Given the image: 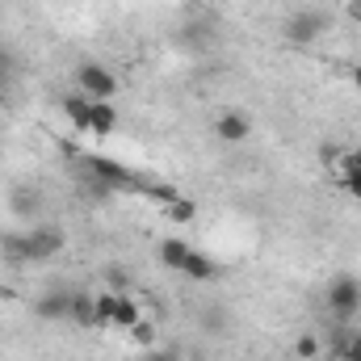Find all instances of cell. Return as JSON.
Wrapping results in <instances>:
<instances>
[{
    "mask_svg": "<svg viewBox=\"0 0 361 361\" xmlns=\"http://www.w3.org/2000/svg\"><path fill=\"white\" fill-rule=\"evenodd\" d=\"M130 189H135V193H147V197H156V202H164V206L180 197V189L177 185H169V180H135Z\"/></svg>",
    "mask_w": 361,
    "mask_h": 361,
    "instance_id": "cell-17",
    "label": "cell"
},
{
    "mask_svg": "<svg viewBox=\"0 0 361 361\" xmlns=\"http://www.w3.org/2000/svg\"><path fill=\"white\" fill-rule=\"evenodd\" d=\"M206 328H210V332H223V328H227L223 311H206Z\"/></svg>",
    "mask_w": 361,
    "mask_h": 361,
    "instance_id": "cell-25",
    "label": "cell"
},
{
    "mask_svg": "<svg viewBox=\"0 0 361 361\" xmlns=\"http://www.w3.org/2000/svg\"><path fill=\"white\" fill-rule=\"evenodd\" d=\"M89 130L97 135V139H105V135H114V130H118V109H114V101H92Z\"/></svg>",
    "mask_w": 361,
    "mask_h": 361,
    "instance_id": "cell-11",
    "label": "cell"
},
{
    "mask_svg": "<svg viewBox=\"0 0 361 361\" xmlns=\"http://www.w3.org/2000/svg\"><path fill=\"white\" fill-rule=\"evenodd\" d=\"M139 319H143V307L130 294H114V319H109V328H126L130 332Z\"/></svg>",
    "mask_w": 361,
    "mask_h": 361,
    "instance_id": "cell-10",
    "label": "cell"
},
{
    "mask_svg": "<svg viewBox=\"0 0 361 361\" xmlns=\"http://www.w3.org/2000/svg\"><path fill=\"white\" fill-rule=\"evenodd\" d=\"M324 30H328V17H324V13L298 8V13H290V17H286V25H281V38H286L290 47H311V42H315Z\"/></svg>",
    "mask_w": 361,
    "mask_h": 361,
    "instance_id": "cell-3",
    "label": "cell"
},
{
    "mask_svg": "<svg viewBox=\"0 0 361 361\" xmlns=\"http://www.w3.org/2000/svg\"><path fill=\"white\" fill-rule=\"evenodd\" d=\"M13 72H17V59L0 47V89H8V85H13Z\"/></svg>",
    "mask_w": 361,
    "mask_h": 361,
    "instance_id": "cell-23",
    "label": "cell"
},
{
    "mask_svg": "<svg viewBox=\"0 0 361 361\" xmlns=\"http://www.w3.org/2000/svg\"><path fill=\"white\" fill-rule=\"evenodd\" d=\"M193 252V244H185V240H160V261H164V269H173L180 273V265H185V257Z\"/></svg>",
    "mask_w": 361,
    "mask_h": 361,
    "instance_id": "cell-16",
    "label": "cell"
},
{
    "mask_svg": "<svg viewBox=\"0 0 361 361\" xmlns=\"http://www.w3.org/2000/svg\"><path fill=\"white\" fill-rule=\"evenodd\" d=\"M8 210H13V219H38V214L47 210V197H42L38 185L21 180V185L8 189Z\"/></svg>",
    "mask_w": 361,
    "mask_h": 361,
    "instance_id": "cell-6",
    "label": "cell"
},
{
    "mask_svg": "<svg viewBox=\"0 0 361 361\" xmlns=\"http://www.w3.org/2000/svg\"><path fill=\"white\" fill-rule=\"evenodd\" d=\"M180 277H189V281H214V277H219V261L193 248V252L185 257V265H180Z\"/></svg>",
    "mask_w": 361,
    "mask_h": 361,
    "instance_id": "cell-9",
    "label": "cell"
},
{
    "mask_svg": "<svg viewBox=\"0 0 361 361\" xmlns=\"http://www.w3.org/2000/svg\"><path fill=\"white\" fill-rule=\"evenodd\" d=\"M76 92H85L89 101H114L118 92V76L101 63H80L76 68Z\"/></svg>",
    "mask_w": 361,
    "mask_h": 361,
    "instance_id": "cell-4",
    "label": "cell"
},
{
    "mask_svg": "<svg viewBox=\"0 0 361 361\" xmlns=\"http://www.w3.org/2000/svg\"><path fill=\"white\" fill-rule=\"evenodd\" d=\"M324 302H328V311H332L336 324H353L361 315V277L336 273V277L328 281V290H324Z\"/></svg>",
    "mask_w": 361,
    "mask_h": 361,
    "instance_id": "cell-1",
    "label": "cell"
},
{
    "mask_svg": "<svg viewBox=\"0 0 361 361\" xmlns=\"http://www.w3.org/2000/svg\"><path fill=\"white\" fill-rule=\"evenodd\" d=\"M294 353H298V361H315L319 357V336H311V332L298 336V341H294Z\"/></svg>",
    "mask_w": 361,
    "mask_h": 361,
    "instance_id": "cell-20",
    "label": "cell"
},
{
    "mask_svg": "<svg viewBox=\"0 0 361 361\" xmlns=\"http://www.w3.org/2000/svg\"><path fill=\"white\" fill-rule=\"evenodd\" d=\"M105 281H109V290H114V294H122V290H126V273H122V269H109V273H105Z\"/></svg>",
    "mask_w": 361,
    "mask_h": 361,
    "instance_id": "cell-24",
    "label": "cell"
},
{
    "mask_svg": "<svg viewBox=\"0 0 361 361\" xmlns=\"http://www.w3.org/2000/svg\"><path fill=\"white\" fill-rule=\"evenodd\" d=\"M72 324H80V328H97V294H72V315H68Z\"/></svg>",
    "mask_w": 361,
    "mask_h": 361,
    "instance_id": "cell-15",
    "label": "cell"
},
{
    "mask_svg": "<svg viewBox=\"0 0 361 361\" xmlns=\"http://www.w3.org/2000/svg\"><path fill=\"white\" fill-rule=\"evenodd\" d=\"M349 17L361 25V0H349Z\"/></svg>",
    "mask_w": 361,
    "mask_h": 361,
    "instance_id": "cell-27",
    "label": "cell"
},
{
    "mask_svg": "<svg viewBox=\"0 0 361 361\" xmlns=\"http://www.w3.org/2000/svg\"><path fill=\"white\" fill-rule=\"evenodd\" d=\"M85 169H89V177H97L101 185H109V189H130L135 185L130 169L118 164V160H109V156H85Z\"/></svg>",
    "mask_w": 361,
    "mask_h": 361,
    "instance_id": "cell-7",
    "label": "cell"
},
{
    "mask_svg": "<svg viewBox=\"0 0 361 361\" xmlns=\"http://www.w3.org/2000/svg\"><path fill=\"white\" fill-rule=\"evenodd\" d=\"M0 257L13 261V265H30V240H25V231H4L0 235Z\"/></svg>",
    "mask_w": 361,
    "mask_h": 361,
    "instance_id": "cell-13",
    "label": "cell"
},
{
    "mask_svg": "<svg viewBox=\"0 0 361 361\" xmlns=\"http://www.w3.org/2000/svg\"><path fill=\"white\" fill-rule=\"evenodd\" d=\"M336 353L341 361H361V328H349L336 336Z\"/></svg>",
    "mask_w": 361,
    "mask_h": 361,
    "instance_id": "cell-18",
    "label": "cell"
},
{
    "mask_svg": "<svg viewBox=\"0 0 361 361\" xmlns=\"http://www.w3.org/2000/svg\"><path fill=\"white\" fill-rule=\"evenodd\" d=\"M25 240H30V265H42V261H51L68 248V231L59 223H34L25 231Z\"/></svg>",
    "mask_w": 361,
    "mask_h": 361,
    "instance_id": "cell-2",
    "label": "cell"
},
{
    "mask_svg": "<svg viewBox=\"0 0 361 361\" xmlns=\"http://www.w3.org/2000/svg\"><path fill=\"white\" fill-rule=\"evenodd\" d=\"M63 114H68V122H72L76 130H89L92 101L85 97V92H72V97H63Z\"/></svg>",
    "mask_w": 361,
    "mask_h": 361,
    "instance_id": "cell-14",
    "label": "cell"
},
{
    "mask_svg": "<svg viewBox=\"0 0 361 361\" xmlns=\"http://www.w3.org/2000/svg\"><path fill=\"white\" fill-rule=\"evenodd\" d=\"M130 336H135V341H139L143 349H152V345H156V324H152V319L143 315V319H139V324L130 328Z\"/></svg>",
    "mask_w": 361,
    "mask_h": 361,
    "instance_id": "cell-22",
    "label": "cell"
},
{
    "mask_svg": "<svg viewBox=\"0 0 361 361\" xmlns=\"http://www.w3.org/2000/svg\"><path fill=\"white\" fill-rule=\"evenodd\" d=\"M143 361H180V357H177V353H169V349H152Z\"/></svg>",
    "mask_w": 361,
    "mask_h": 361,
    "instance_id": "cell-26",
    "label": "cell"
},
{
    "mask_svg": "<svg viewBox=\"0 0 361 361\" xmlns=\"http://www.w3.org/2000/svg\"><path fill=\"white\" fill-rule=\"evenodd\" d=\"M349 80H353V89L361 92V63H357V68H353V72H349Z\"/></svg>",
    "mask_w": 361,
    "mask_h": 361,
    "instance_id": "cell-28",
    "label": "cell"
},
{
    "mask_svg": "<svg viewBox=\"0 0 361 361\" xmlns=\"http://www.w3.org/2000/svg\"><path fill=\"white\" fill-rule=\"evenodd\" d=\"M164 219H173V223H193V219H197V202H193V197L169 202V206H164Z\"/></svg>",
    "mask_w": 361,
    "mask_h": 361,
    "instance_id": "cell-19",
    "label": "cell"
},
{
    "mask_svg": "<svg viewBox=\"0 0 361 361\" xmlns=\"http://www.w3.org/2000/svg\"><path fill=\"white\" fill-rule=\"evenodd\" d=\"M34 315L47 319V324H63L72 315V294L68 290H47L38 302H34Z\"/></svg>",
    "mask_w": 361,
    "mask_h": 361,
    "instance_id": "cell-8",
    "label": "cell"
},
{
    "mask_svg": "<svg viewBox=\"0 0 361 361\" xmlns=\"http://www.w3.org/2000/svg\"><path fill=\"white\" fill-rule=\"evenodd\" d=\"M109 319H114V290L97 294V328H109Z\"/></svg>",
    "mask_w": 361,
    "mask_h": 361,
    "instance_id": "cell-21",
    "label": "cell"
},
{
    "mask_svg": "<svg viewBox=\"0 0 361 361\" xmlns=\"http://www.w3.org/2000/svg\"><path fill=\"white\" fill-rule=\"evenodd\" d=\"M341 185H345V193L361 202V152H345L341 156Z\"/></svg>",
    "mask_w": 361,
    "mask_h": 361,
    "instance_id": "cell-12",
    "label": "cell"
},
{
    "mask_svg": "<svg viewBox=\"0 0 361 361\" xmlns=\"http://www.w3.org/2000/svg\"><path fill=\"white\" fill-rule=\"evenodd\" d=\"M248 135H252V118H248L244 109H223V114H214V139H219V143L235 147V143H248Z\"/></svg>",
    "mask_w": 361,
    "mask_h": 361,
    "instance_id": "cell-5",
    "label": "cell"
}]
</instances>
